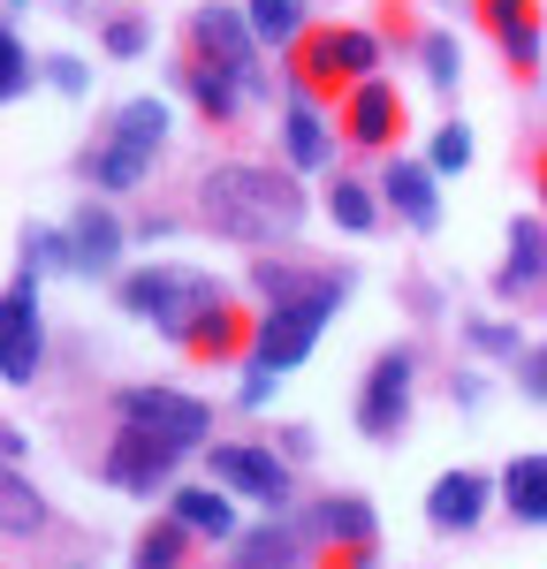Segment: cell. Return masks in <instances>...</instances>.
Here are the masks:
<instances>
[{
  "label": "cell",
  "mask_w": 547,
  "mask_h": 569,
  "mask_svg": "<svg viewBox=\"0 0 547 569\" xmlns=\"http://www.w3.org/2000/svg\"><path fill=\"white\" fill-rule=\"evenodd\" d=\"M198 220L243 251H281L305 228V182L259 160H221L198 176Z\"/></svg>",
  "instance_id": "6da1fadb"
},
{
  "label": "cell",
  "mask_w": 547,
  "mask_h": 569,
  "mask_svg": "<svg viewBox=\"0 0 547 569\" xmlns=\"http://www.w3.org/2000/svg\"><path fill=\"white\" fill-rule=\"evenodd\" d=\"M289 61V84L312 91V99H342L350 84H365V77H380V61H388V46H380V31H365V23H312L305 39H297V53H281Z\"/></svg>",
  "instance_id": "7a4b0ae2"
},
{
  "label": "cell",
  "mask_w": 547,
  "mask_h": 569,
  "mask_svg": "<svg viewBox=\"0 0 547 569\" xmlns=\"http://www.w3.org/2000/svg\"><path fill=\"white\" fill-rule=\"evenodd\" d=\"M182 53H190V61H206V69H221V77H236L251 107H274L267 46H259V31H251V16H243V8H228V0L190 8V23H182Z\"/></svg>",
  "instance_id": "3957f363"
},
{
  "label": "cell",
  "mask_w": 547,
  "mask_h": 569,
  "mask_svg": "<svg viewBox=\"0 0 547 569\" xmlns=\"http://www.w3.org/2000/svg\"><path fill=\"white\" fill-rule=\"evenodd\" d=\"M115 297H122L130 319H152V327L182 350V342H190V327L221 305L228 289L213 281V273H198V266H137V273H122V289H115Z\"/></svg>",
  "instance_id": "277c9868"
},
{
  "label": "cell",
  "mask_w": 547,
  "mask_h": 569,
  "mask_svg": "<svg viewBox=\"0 0 547 569\" xmlns=\"http://www.w3.org/2000/svg\"><path fill=\"white\" fill-rule=\"evenodd\" d=\"M342 297H350V281H342V289H319V297H297V305H267V311H259V342H251V365L297 372V365L312 357V342L327 335V319L342 311Z\"/></svg>",
  "instance_id": "5b68a950"
},
{
  "label": "cell",
  "mask_w": 547,
  "mask_h": 569,
  "mask_svg": "<svg viewBox=\"0 0 547 569\" xmlns=\"http://www.w3.org/2000/svg\"><path fill=\"white\" fill-rule=\"evenodd\" d=\"M115 418L122 426H145L152 440H168V448H213V410L198 402V395H182V388H160V380H145V388H122L115 395Z\"/></svg>",
  "instance_id": "8992f818"
},
{
  "label": "cell",
  "mask_w": 547,
  "mask_h": 569,
  "mask_svg": "<svg viewBox=\"0 0 547 569\" xmlns=\"http://www.w3.org/2000/svg\"><path fill=\"white\" fill-rule=\"evenodd\" d=\"M206 479L228 486V493H243V501H259V509H289V493H297L289 456H274L259 440H213V448H206Z\"/></svg>",
  "instance_id": "52a82bcc"
},
{
  "label": "cell",
  "mask_w": 547,
  "mask_h": 569,
  "mask_svg": "<svg viewBox=\"0 0 547 569\" xmlns=\"http://www.w3.org/2000/svg\"><path fill=\"white\" fill-rule=\"evenodd\" d=\"M46 365V327H39V266H23L8 281V305H0V380L8 388H31Z\"/></svg>",
  "instance_id": "ba28073f"
},
{
  "label": "cell",
  "mask_w": 547,
  "mask_h": 569,
  "mask_svg": "<svg viewBox=\"0 0 547 569\" xmlns=\"http://www.w3.org/2000/svg\"><path fill=\"white\" fill-rule=\"evenodd\" d=\"M176 463H182V448H168V440L145 433V426H122L115 418V440L99 456V479L115 486V493H176Z\"/></svg>",
  "instance_id": "9c48e42d"
},
{
  "label": "cell",
  "mask_w": 547,
  "mask_h": 569,
  "mask_svg": "<svg viewBox=\"0 0 547 569\" xmlns=\"http://www.w3.org/2000/svg\"><path fill=\"white\" fill-rule=\"evenodd\" d=\"M335 130L350 152H396L404 144V91L388 84V77H365L335 99Z\"/></svg>",
  "instance_id": "30bf717a"
},
{
  "label": "cell",
  "mask_w": 547,
  "mask_h": 569,
  "mask_svg": "<svg viewBox=\"0 0 547 569\" xmlns=\"http://www.w3.org/2000/svg\"><path fill=\"white\" fill-rule=\"evenodd\" d=\"M410 395H418V357L410 350H380L372 357V372H365L358 388V426L365 440H396L410 426Z\"/></svg>",
  "instance_id": "8fae6325"
},
{
  "label": "cell",
  "mask_w": 547,
  "mask_h": 569,
  "mask_svg": "<svg viewBox=\"0 0 547 569\" xmlns=\"http://www.w3.org/2000/svg\"><path fill=\"white\" fill-rule=\"evenodd\" d=\"M471 16H479V31L501 46L509 77H517V84H540V39H547L540 0H471Z\"/></svg>",
  "instance_id": "7c38bea8"
},
{
  "label": "cell",
  "mask_w": 547,
  "mask_h": 569,
  "mask_svg": "<svg viewBox=\"0 0 547 569\" xmlns=\"http://www.w3.org/2000/svg\"><path fill=\"white\" fill-rule=\"evenodd\" d=\"M335 144H342V130H335V107L327 99H312V91H281V152H289V168L297 176H319L327 160H335Z\"/></svg>",
  "instance_id": "4fadbf2b"
},
{
  "label": "cell",
  "mask_w": 547,
  "mask_h": 569,
  "mask_svg": "<svg viewBox=\"0 0 547 569\" xmlns=\"http://www.w3.org/2000/svg\"><path fill=\"white\" fill-rule=\"evenodd\" d=\"M372 182H380L388 213L404 220L410 236H434V228H441V176H434V160H404V152H396Z\"/></svg>",
  "instance_id": "5bb4252c"
},
{
  "label": "cell",
  "mask_w": 547,
  "mask_h": 569,
  "mask_svg": "<svg viewBox=\"0 0 547 569\" xmlns=\"http://www.w3.org/2000/svg\"><path fill=\"white\" fill-rule=\"evenodd\" d=\"M251 342H259V311L251 305H213L198 327H190V342L182 357H198V365H251Z\"/></svg>",
  "instance_id": "9a60e30c"
},
{
  "label": "cell",
  "mask_w": 547,
  "mask_h": 569,
  "mask_svg": "<svg viewBox=\"0 0 547 569\" xmlns=\"http://www.w3.org/2000/svg\"><path fill=\"white\" fill-rule=\"evenodd\" d=\"M509 251H501L495 266V297L501 305H517V297H533V289H547V220H509V236H501Z\"/></svg>",
  "instance_id": "2e32d148"
},
{
  "label": "cell",
  "mask_w": 547,
  "mask_h": 569,
  "mask_svg": "<svg viewBox=\"0 0 547 569\" xmlns=\"http://www.w3.org/2000/svg\"><path fill=\"white\" fill-rule=\"evenodd\" d=\"M501 486L487 471H441V479L426 486V525L434 531H471L487 517V501H495Z\"/></svg>",
  "instance_id": "e0dca14e"
},
{
  "label": "cell",
  "mask_w": 547,
  "mask_h": 569,
  "mask_svg": "<svg viewBox=\"0 0 547 569\" xmlns=\"http://www.w3.org/2000/svg\"><path fill=\"white\" fill-rule=\"evenodd\" d=\"M350 273H335V266H297L281 259V251H259V266H251V297L259 305H297V297H319V289H342Z\"/></svg>",
  "instance_id": "ac0fdd59"
},
{
  "label": "cell",
  "mask_w": 547,
  "mask_h": 569,
  "mask_svg": "<svg viewBox=\"0 0 547 569\" xmlns=\"http://www.w3.org/2000/svg\"><path fill=\"white\" fill-rule=\"evenodd\" d=\"M176 84L190 91V107H198V122H206V130H236V122H243V107H251L236 77L206 69V61H190V53L176 61Z\"/></svg>",
  "instance_id": "d6986e66"
},
{
  "label": "cell",
  "mask_w": 547,
  "mask_h": 569,
  "mask_svg": "<svg viewBox=\"0 0 547 569\" xmlns=\"http://www.w3.org/2000/svg\"><path fill=\"white\" fill-rule=\"evenodd\" d=\"M122 243H130V228L107 213V206H84V213L69 220V259H77V273H115L122 266Z\"/></svg>",
  "instance_id": "ffe728a7"
},
{
  "label": "cell",
  "mask_w": 547,
  "mask_h": 569,
  "mask_svg": "<svg viewBox=\"0 0 547 569\" xmlns=\"http://www.w3.org/2000/svg\"><path fill=\"white\" fill-rule=\"evenodd\" d=\"M297 525H305L312 547H335V539H380V517H372V501H358V493H327V501H312Z\"/></svg>",
  "instance_id": "44dd1931"
},
{
  "label": "cell",
  "mask_w": 547,
  "mask_h": 569,
  "mask_svg": "<svg viewBox=\"0 0 547 569\" xmlns=\"http://www.w3.org/2000/svg\"><path fill=\"white\" fill-rule=\"evenodd\" d=\"M305 555H319L312 539H305V525L289 517V525H259L236 539V555H228V569H297Z\"/></svg>",
  "instance_id": "7402d4cb"
},
{
  "label": "cell",
  "mask_w": 547,
  "mask_h": 569,
  "mask_svg": "<svg viewBox=\"0 0 547 569\" xmlns=\"http://www.w3.org/2000/svg\"><path fill=\"white\" fill-rule=\"evenodd\" d=\"M198 547H206V539H198V531H190L176 509H168V517H152V525L137 531L130 569H190V562H198Z\"/></svg>",
  "instance_id": "603a6c76"
},
{
  "label": "cell",
  "mask_w": 547,
  "mask_h": 569,
  "mask_svg": "<svg viewBox=\"0 0 547 569\" xmlns=\"http://www.w3.org/2000/svg\"><path fill=\"white\" fill-rule=\"evenodd\" d=\"M168 509H176L206 547L236 539V501H228V486H213V479H206V486H176V493H168Z\"/></svg>",
  "instance_id": "cb8c5ba5"
},
{
  "label": "cell",
  "mask_w": 547,
  "mask_h": 569,
  "mask_svg": "<svg viewBox=\"0 0 547 569\" xmlns=\"http://www.w3.org/2000/svg\"><path fill=\"white\" fill-rule=\"evenodd\" d=\"M495 486L517 525H547V456H509V471Z\"/></svg>",
  "instance_id": "d4e9b609"
},
{
  "label": "cell",
  "mask_w": 547,
  "mask_h": 569,
  "mask_svg": "<svg viewBox=\"0 0 547 569\" xmlns=\"http://www.w3.org/2000/svg\"><path fill=\"white\" fill-rule=\"evenodd\" d=\"M145 176H152V152H137L122 137H99L84 152V182H99V190H137Z\"/></svg>",
  "instance_id": "484cf974"
},
{
  "label": "cell",
  "mask_w": 547,
  "mask_h": 569,
  "mask_svg": "<svg viewBox=\"0 0 547 569\" xmlns=\"http://www.w3.org/2000/svg\"><path fill=\"white\" fill-rule=\"evenodd\" d=\"M380 206H388V198H380L365 176H335L327 182V220L350 228V236H372V228H380Z\"/></svg>",
  "instance_id": "4316f807"
},
{
  "label": "cell",
  "mask_w": 547,
  "mask_h": 569,
  "mask_svg": "<svg viewBox=\"0 0 547 569\" xmlns=\"http://www.w3.org/2000/svg\"><path fill=\"white\" fill-rule=\"evenodd\" d=\"M243 16H251V31H259L267 53H297V39L312 31L305 0H243Z\"/></svg>",
  "instance_id": "83f0119b"
},
{
  "label": "cell",
  "mask_w": 547,
  "mask_h": 569,
  "mask_svg": "<svg viewBox=\"0 0 547 569\" xmlns=\"http://www.w3.org/2000/svg\"><path fill=\"white\" fill-rule=\"evenodd\" d=\"M107 137H122L137 152H160V144H168V99H122L115 122H107Z\"/></svg>",
  "instance_id": "f1b7e54d"
},
{
  "label": "cell",
  "mask_w": 547,
  "mask_h": 569,
  "mask_svg": "<svg viewBox=\"0 0 547 569\" xmlns=\"http://www.w3.org/2000/svg\"><path fill=\"white\" fill-rule=\"evenodd\" d=\"M0 517H8V539H31L46 525V501L31 493V471L23 463H8V479H0Z\"/></svg>",
  "instance_id": "f546056e"
},
{
  "label": "cell",
  "mask_w": 547,
  "mask_h": 569,
  "mask_svg": "<svg viewBox=\"0 0 547 569\" xmlns=\"http://www.w3.org/2000/svg\"><path fill=\"white\" fill-rule=\"evenodd\" d=\"M418 61H426V84H434V91H456V77H464V53H456L449 31H418Z\"/></svg>",
  "instance_id": "4dcf8cb0"
},
{
  "label": "cell",
  "mask_w": 547,
  "mask_h": 569,
  "mask_svg": "<svg viewBox=\"0 0 547 569\" xmlns=\"http://www.w3.org/2000/svg\"><path fill=\"white\" fill-rule=\"evenodd\" d=\"M23 266H39V273H77L69 228H23Z\"/></svg>",
  "instance_id": "1f68e13d"
},
{
  "label": "cell",
  "mask_w": 547,
  "mask_h": 569,
  "mask_svg": "<svg viewBox=\"0 0 547 569\" xmlns=\"http://www.w3.org/2000/svg\"><path fill=\"white\" fill-rule=\"evenodd\" d=\"M426 160H434V176H464L471 168V130L464 122H441L434 144H426Z\"/></svg>",
  "instance_id": "d6a6232c"
},
{
  "label": "cell",
  "mask_w": 547,
  "mask_h": 569,
  "mask_svg": "<svg viewBox=\"0 0 547 569\" xmlns=\"http://www.w3.org/2000/svg\"><path fill=\"white\" fill-rule=\"evenodd\" d=\"M99 46H107L115 61H137V53L152 46V23H145V16H107V23H99Z\"/></svg>",
  "instance_id": "836d02e7"
},
{
  "label": "cell",
  "mask_w": 547,
  "mask_h": 569,
  "mask_svg": "<svg viewBox=\"0 0 547 569\" xmlns=\"http://www.w3.org/2000/svg\"><path fill=\"white\" fill-rule=\"evenodd\" d=\"M464 342H471L479 357H525V335H517L509 319H471V327H464Z\"/></svg>",
  "instance_id": "e575fe53"
},
{
  "label": "cell",
  "mask_w": 547,
  "mask_h": 569,
  "mask_svg": "<svg viewBox=\"0 0 547 569\" xmlns=\"http://www.w3.org/2000/svg\"><path fill=\"white\" fill-rule=\"evenodd\" d=\"M23 91H31V46L0 31V99H23Z\"/></svg>",
  "instance_id": "d590c367"
},
{
  "label": "cell",
  "mask_w": 547,
  "mask_h": 569,
  "mask_svg": "<svg viewBox=\"0 0 547 569\" xmlns=\"http://www.w3.org/2000/svg\"><path fill=\"white\" fill-rule=\"evenodd\" d=\"M312 569H380V539H335L312 555Z\"/></svg>",
  "instance_id": "8d00e7d4"
},
{
  "label": "cell",
  "mask_w": 547,
  "mask_h": 569,
  "mask_svg": "<svg viewBox=\"0 0 547 569\" xmlns=\"http://www.w3.org/2000/svg\"><path fill=\"white\" fill-rule=\"evenodd\" d=\"M46 84L61 91V99H84V91H91V69L77 61V53H53V61H46Z\"/></svg>",
  "instance_id": "74e56055"
},
{
  "label": "cell",
  "mask_w": 547,
  "mask_h": 569,
  "mask_svg": "<svg viewBox=\"0 0 547 569\" xmlns=\"http://www.w3.org/2000/svg\"><path fill=\"white\" fill-rule=\"evenodd\" d=\"M274 388H281V372H274V365H243V380H236V402H243V410H267Z\"/></svg>",
  "instance_id": "f35d334b"
},
{
  "label": "cell",
  "mask_w": 547,
  "mask_h": 569,
  "mask_svg": "<svg viewBox=\"0 0 547 569\" xmlns=\"http://www.w3.org/2000/svg\"><path fill=\"white\" fill-rule=\"evenodd\" d=\"M517 388H525V402L547 410V342H533V350L517 357Z\"/></svg>",
  "instance_id": "ab89813d"
},
{
  "label": "cell",
  "mask_w": 547,
  "mask_h": 569,
  "mask_svg": "<svg viewBox=\"0 0 547 569\" xmlns=\"http://www.w3.org/2000/svg\"><path fill=\"white\" fill-rule=\"evenodd\" d=\"M449 402H456V410H479V402H487V380H479V372H456V380H449Z\"/></svg>",
  "instance_id": "60d3db41"
},
{
  "label": "cell",
  "mask_w": 547,
  "mask_h": 569,
  "mask_svg": "<svg viewBox=\"0 0 547 569\" xmlns=\"http://www.w3.org/2000/svg\"><path fill=\"white\" fill-rule=\"evenodd\" d=\"M281 456L305 463V456H312V433H305V426H281Z\"/></svg>",
  "instance_id": "b9f144b4"
},
{
  "label": "cell",
  "mask_w": 547,
  "mask_h": 569,
  "mask_svg": "<svg viewBox=\"0 0 547 569\" xmlns=\"http://www.w3.org/2000/svg\"><path fill=\"white\" fill-rule=\"evenodd\" d=\"M160 236H176V220H168V213H145V220H137V243H160Z\"/></svg>",
  "instance_id": "7bdbcfd3"
},
{
  "label": "cell",
  "mask_w": 547,
  "mask_h": 569,
  "mask_svg": "<svg viewBox=\"0 0 547 569\" xmlns=\"http://www.w3.org/2000/svg\"><path fill=\"white\" fill-rule=\"evenodd\" d=\"M533 182H540V206H547V137H540V152H533Z\"/></svg>",
  "instance_id": "ee69618b"
},
{
  "label": "cell",
  "mask_w": 547,
  "mask_h": 569,
  "mask_svg": "<svg viewBox=\"0 0 547 569\" xmlns=\"http://www.w3.org/2000/svg\"><path fill=\"white\" fill-rule=\"evenodd\" d=\"M449 8H471V0H449Z\"/></svg>",
  "instance_id": "f6af8a7d"
}]
</instances>
